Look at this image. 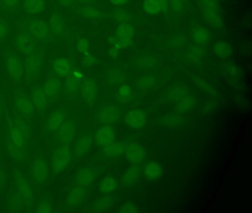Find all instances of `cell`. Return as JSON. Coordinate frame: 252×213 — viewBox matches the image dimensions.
<instances>
[{
	"label": "cell",
	"mask_w": 252,
	"mask_h": 213,
	"mask_svg": "<svg viewBox=\"0 0 252 213\" xmlns=\"http://www.w3.org/2000/svg\"><path fill=\"white\" fill-rule=\"evenodd\" d=\"M30 136V128L22 118H13L8 124L7 143L10 155L17 161L26 155V148Z\"/></svg>",
	"instance_id": "6da1fadb"
},
{
	"label": "cell",
	"mask_w": 252,
	"mask_h": 213,
	"mask_svg": "<svg viewBox=\"0 0 252 213\" xmlns=\"http://www.w3.org/2000/svg\"><path fill=\"white\" fill-rule=\"evenodd\" d=\"M44 56L42 50L36 49L33 53L27 55L25 59V77L30 80L36 79L43 68Z\"/></svg>",
	"instance_id": "7a4b0ae2"
},
{
	"label": "cell",
	"mask_w": 252,
	"mask_h": 213,
	"mask_svg": "<svg viewBox=\"0 0 252 213\" xmlns=\"http://www.w3.org/2000/svg\"><path fill=\"white\" fill-rule=\"evenodd\" d=\"M5 69L14 81H20L25 77L24 62L13 51H6L4 56Z\"/></svg>",
	"instance_id": "3957f363"
},
{
	"label": "cell",
	"mask_w": 252,
	"mask_h": 213,
	"mask_svg": "<svg viewBox=\"0 0 252 213\" xmlns=\"http://www.w3.org/2000/svg\"><path fill=\"white\" fill-rule=\"evenodd\" d=\"M72 158L71 149L67 145H59L51 157V170L55 174L64 171Z\"/></svg>",
	"instance_id": "277c9868"
},
{
	"label": "cell",
	"mask_w": 252,
	"mask_h": 213,
	"mask_svg": "<svg viewBox=\"0 0 252 213\" xmlns=\"http://www.w3.org/2000/svg\"><path fill=\"white\" fill-rule=\"evenodd\" d=\"M14 45L20 53L26 56L33 53L38 48L37 41L23 25L15 34Z\"/></svg>",
	"instance_id": "5b68a950"
},
{
	"label": "cell",
	"mask_w": 252,
	"mask_h": 213,
	"mask_svg": "<svg viewBox=\"0 0 252 213\" xmlns=\"http://www.w3.org/2000/svg\"><path fill=\"white\" fill-rule=\"evenodd\" d=\"M15 193L20 197L25 207H32L33 204V192L32 185L21 172H15Z\"/></svg>",
	"instance_id": "8992f818"
},
{
	"label": "cell",
	"mask_w": 252,
	"mask_h": 213,
	"mask_svg": "<svg viewBox=\"0 0 252 213\" xmlns=\"http://www.w3.org/2000/svg\"><path fill=\"white\" fill-rule=\"evenodd\" d=\"M23 26L37 41L42 42L47 41L51 36L48 23L42 19L35 17L29 18Z\"/></svg>",
	"instance_id": "52a82bcc"
},
{
	"label": "cell",
	"mask_w": 252,
	"mask_h": 213,
	"mask_svg": "<svg viewBox=\"0 0 252 213\" xmlns=\"http://www.w3.org/2000/svg\"><path fill=\"white\" fill-rule=\"evenodd\" d=\"M55 133V140L59 145L69 146L76 136V123L72 120H65Z\"/></svg>",
	"instance_id": "ba28073f"
},
{
	"label": "cell",
	"mask_w": 252,
	"mask_h": 213,
	"mask_svg": "<svg viewBox=\"0 0 252 213\" xmlns=\"http://www.w3.org/2000/svg\"><path fill=\"white\" fill-rule=\"evenodd\" d=\"M32 175L33 180L38 184H43L49 176V168L45 160L42 157H36L32 164Z\"/></svg>",
	"instance_id": "9c48e42d"
},
{
	"label": "cell",
	"mask_w": 252,
	"mask_h": 213,
	"mask_svg": "<svg viewBox=\"0 0 252 213\" xmlns=\"http://www.w3.org/2000/svg\"><path fill=\"white\" fill-rule=\"evenodd\" d=\"M135 34V28L130 24L122 23L116 30V36L118 41L113 47L126 48L132 43V37Z\"/></svg>",
	"instance_id": "30bf717a"
},
{
	"label": "cell",
	"mask_w": 252,
	"mask_h": 213,
	"mask_svg": "<svg viewBox=\"0 0 252 213\" xmlns=\"http://www.w3.org/2000/svg\"><path fill=\"white\" fill-rule=\"evenodd\" d=\"M96 118L101 124L110 125L119 121L120 110L112 105H103L97 112Z\"/></svg>",
	"instance_id": "8fae6325"
},
{
	"label": "cell",
	"mask_w": 252,
	"mask_h": 213,
	"mask_svg": "<svg viewBox=\"0 0 252 213\" xmlns=\"http://www.w3.org/2000/svg\"><path fill=\"white\" fill-rule=\"evenodd\" d=\"M81 95L85 103L93 105L95 103L98 95L96 82L93 78H85L82 80L80 87Z\"/></svg>",
	"instance_id": "7c38bea8"
},
{
	"label": "cell",
	"mask_w": 252,
	"mask_h": 213,
	"mask_svg": "<svg viewBox=\"0 0 252 213\" xmlns=\"http://www.w3.org/2000/svg\"><path fill=\"white\" fill-rule=\"evenodd\" d=\"M50 34L52 36L60 37L65 33L67 26L63 14L58 10H54L48 23Z\"/></svg>",
	"instance_id": "4fadbf2b"
},
{
	"label": "cell",
	"mask_w": 252,
	"mask_h": 213,
	"mask_svg": "<svg viewBox=\"0 0 252 213\" xmlns=\"http://www.w3.org/2000/svg\"><path fill=\"white\" fill-rule=\"evenodd\" d=\"M83 77V74L78 70L72 71L70 75L66 77L64 80L63 85L64 93L67 96H73L76 94L78 90H80Z\"/></svg>",
	"instance_id": "5bb4252c"
},
{
	"label": "cell",
	"mask_w": 252,
	"mask_h": 213,
	"mask_svg": "<svg viewBox=\"0 0 252 213\" xmlns=\"http://www.w3.org/2000/svg\"><path fill=\"white\" fill-rule=\"evenodd\" d=\"M125 158L132 164H141L146 157V151L144 146L140 143L134 142L127 145L125 151Z\"/></svg>",
	"instance_id": "9a60e30c"
},
{
	"label": "cell",
	"mask_w": 252,
	"mask_h": 213,
	"mask_svg": "<svg viewBox=\"0 0 252 213\" xmlns=\"http://www.w3.org/2000/svg\"><path fill=\"white\" fill-rule=\"evenodd\" d=\"M67 112L64 109H59L53 111L48 117L45 123V130L48 133H55L60 126L65 121Z\"/></svg>",
	"instance_id": "2e32d148"
},
{
	"label": "cell",
	"mask_w": 252,
	"mask_h": 213,
	"mask_svg": "<svg viewBox=\"0 0 252 213\" xmlns=\"http://www.w3.org/2000/svg\"><path fill=\"white\" fill-rule=\"evenodd\" d=\"M94 142V138L91 133H85L79 136L73 147V155L76 158H82L86 155Z\"/></svg>",
	"instance_id": "e0dca14e"
},
{
	"label": "cell",
	"mask_w": 252,
	"mask_h": 213,
	"mask_svg": "<svg viewBox=\"0 0 252 213\" xmlns=\"http://www.w3.org/2000/svg\"><path fill=\"white\" fill-rule=\"evenodd\" d=\"M125 121L132 129H141L146 124V114L142 109H135L126 112Z\"/></svg>",
	"instance_id": "ac0fdd59"
},
{
	"label": "cell",
	"mask_w": 252,
	"mask_h": 213,
	"mask_svg": "<svg viewBox=\"0 0 252 213\" xmlns=\"http://www.w3.org/2000/svg\"><path fill=\"white\" fill-rule=\"evenodd\" d=\"M53 71L59 78H65L70 75L72 70V64L67 58L60 57L54 59L51 62Z\"/></svg>",
	"instance_id": "d6986e66"
},
{
	"label": "cell",
	"mask_w": 252,
	"mask_h": 213,
	"mask_svg": "<svg viewBox=\"0 0 252 213\" xmlns=\"http://www.w3.org/2000/svg\"><path fill=\"white\" fill-rule=\"evenodd\" d=\"M115 132L113 127L104 125L97 130L94 135V140L98 146H104L114 142Z\"/></svg>",
	"instance_id": "ffe728a7"
},
{
	"label": "cell",
	"mask_w": 252,
	"mask_h": 213,
	"mask_svg": "<svg viewBox=\"0 0 252 213\" xmlns=\"http://www.w3.org/2000/svg\"><path fill=\"white\" fill-rule=\"evenodd\" d=\"M96 178V172L91 167L80 169L75 176V182L76 185L86 186H91Z\"/></svg>",
	"instance_id": "44dd1931"
},
{
	"label": "cell",
	"mask_w": 252,
	"mask_h": 213,
	"mask_svg": "<svg viewBox=\"0 0 252 213\" xmlns=\"http://www.w3.org/2000/svg\"><path fill=\"white\" fill-rule=\"evenodd\" d=\"M46 7V0H23V8L31 16L43 13Z\"/></svg>",
	"instance_id": "7402d4cb"
},
{
	"label": "cell",
	"mask_w": 252,
	"mask_h": 213,
	"mask_svg": "<svg viewBox=\"0 0 252 213\" xmlns=\"http://www.w3.org/2000/svg\"><path fill=\"white\" fill-rule=\"evenodd\" d=\"M144 11L150 15H156L166 12L168 7L167 0H145L143 4Z\"/></svg>",
	"instance_id": "603a6c76"
},
{
	"label": "cell",
	"mask_w": 252,
	"mask_h": 213,
	"mask_svg": "<svg viewBox=\"0 0 252 213\" xmlns=\"http://www.w3.org/2000/svg\"><path fill=\"white\" fill-rule=\"evenodd\" d=\"M87 191L84 186L76 185L74 187L70 189L67 198V203L70 207H76L80 205L85 197H86Z\"/></svg>",
	"instance_id": "cb8c5ba5"
},
{
	"label": "cell",
	"mask_w": 252,
	"mask_h": 213,
	"mask_svg": "<svg viewBox=\"0 0 252 213\" xmlns=\"http://www.w3.org/2000/svg\"><path fill=\"white\" fill-rule=\"evenodd\" d=\"M15 105L18 112L24 116H31L34 113V105L27 96H18L16 99Z\"/></svg>",
	"instance_id": "d4e9b609"
},
{
	"label": "cell",
	"mask_w": 252,
	"mask_h": 213,
	"mask_svg": "<svg viewBox=\"0 0 252 213\" xmlns=\"http://www.w3.org/2000/svg\"><path fill=\"white\" fill-rule=\"evenodd\" d=\"M32 101L35 109L39 112H43L47 109L48 105V98L44 92L42 87H36L32 91Z\"/></svg>",
	"instance_id": "484cf974"
},
{
	"label": "cell",
	"mask_w": 252,
	"mask_h": 213,
	"mask_svg": "<svg viewBox=\"0 0 252 213\" xmlns=\"http://www.w3.org/2000/svg\"><path fill=\"white\" fill-rule=\"evenodd\" d=\"M42 89L48 99H54L60 93L61 82L57 77H51L45 81Z\"/></svg>",
	"instance_id": "4316f807"
},
{
	"label": "cell",
	"mask_w": 252,
	"mask_h": 213,
	"mask_svg": "<svg viewBox=\"0 0 252 213\" xmlns=\"http://www.w3.org/2000/svg\"><path fill=\"white\" fill-rule=\"evenodd\" d=\"M163 173V169L161 165L156 161H150L146 164L144 169V177L147 180H158L161 176Z\"/></svg>",
	"instance_id": "83f0119b"
},
{
	"label": "cell",
	"mask_w": 252,
	"mask_h": 213,
	"mask_svg": "<svg viewBox=\"0 0 252 213\" xmlns=\"http://www.w3.org/2000/svg\"><path fill=\"white\" fill-rule=\"evenodd\" d=\"M127 144L125 143H111L103 146L102 153L109 158L119 156L125 152Z\"/></svg>",
	"instance_id": "f1b7e54d"
},
{
	"label": "cell",
	"mask_w": 252,
	"mask_h": 213,
	"mask_svg": "<svg viewBox=\"0 0 252 213\" xmlns=\"http://www.w3.org/2000/svg\"><path fill=\"white\" fill-rule=\"evenodd\" d=\"M140 172H141V169L138 166H137V164H132V166L128 167L125 170L123 178H122L124 183L127 186H130L135 183L138 180Z\"/></svg>",
	"instance_id": "f546056e"
},
{
	"label": "cell",
	"mask_w": 252,
	"mask_h": 213,
	"mask_svg": "<svg viewBox=\"0 0 252 213\" xmlns=\"http://www.w3.org/2000/svg\"><path fill=\"white\" fill-rule=\"evenodd\" d=\"M214 52L218 57L226 59L230 57L232 53V47L226 41H219L214 45Z\"/></svg>",
	"instance_id": "4dcf8cb0"
},
{
	"label": "cell",
	"mask_w": 252,
	"mask_h": 213,
	"mask_svg": "<svg viewBox=\"0 0 252 213\" xmlns=\"http://www.w3.org/2000/svg\"><path fill=\"white\" fill-rule=\"evenodd\" d=\"M189 95H190L189 90L184 86H176V87H172L167 93L168 98L176 102L187 97Z\"/></svg>",
	"instance_id": "1f68e13d"
},
{
	"label": "cell",
	"mask_w": 252,
	"mask_h": 213,
	"mask_svg": "<svg viewBox=\"0 0 252 213\" xmlns=\"http://www.w3.org/2000/svg\"><path fill=\"white\" fill-rule=\"evenodd\" d=\"M204 19L208 24L214 28H220L222 25V20L220 16L218 10H203Z\"/></svg>",
	"instance_id": "d6a6232c"
},
{
	"label": "cell",
	"mask_w": 252,
	"mask_h": 213,
	"mask_svg": "<svg viewBox=\"0 0 252 213\" xmlns=\"http://www.w3.org/2000/svg\"><path fill=\"white\" fill-rule=\"evenodd\" d=\"M81 15L85 19L91 20H100L103 17V13L94 6L88 5L80 9Z\"/></svg>",
	"instance_id": "836d02e7"
},
{
	"label": "cell",
	"mask_w": 252,
	"mask_h": 213,
	"mask_svg": "<svg viewBox=\"0 0 252 213\" xmlns=\"http://www.w3.org/2000/svg\"><path fill=\"white\" fill-rule=\"evenodd\" d=\"M156 63L157 61L156 58L151 55H143L137 59L135 65L139 70H147L154 68Z\"/></svg>",
	"instance_id": "e575fe53"
},
{
	"label": "cell",
	"mask_w": 252,
	"mask_h": 213,
	"mask_svg": "<svg viewBox=\"0 0 252 213\" xmlns=\"http://www.w3.org/2000/svg\"><path fill=\"white\" fill-rule=\"evenodd\" d=\"M113 204V200L111 197H101L94 203L93 209H94V211L96 212V213H103V212L107 211L109 209L111 208Z\"/></svg>",
	"instance_id": "d590c367"
},
{
	"label": "cell",
	"mask_w": 252,
	"mask_h": 213,
	"mask_svg": "<svg viewBox=\"0 0 252 213\" xmlns=\"http://www.w3.org/2000/svg\"><path fill=\"white\" fill-rule=\"evenodd\" d=\"M125 80V74L120 70L113 68L107 72V81L111 86L122 84Z\"/></svg>",
	"instance_id": "8d00e7d4"
},
{
	"label": "cell",
	"mask_w": 252,
	"mask_h": 213,
	"mask_svg": "<svg viewBox=\"0 0 252 213\" xmlns=\"http://www.w3.org/2000/svg\"><path fill=\"white\" fill-rule=\"evenodd\" d=\"M119 182L113 177H107L101 180L99 184V189L103 193H110L116 190Z\"/></svg>",
	"instance_id": "74e56055"
},
{
	"label": "cell",
	"mask_w": 252,
	"mask_h": 213,
	"mask_svg": "<svg viewBox=\"0 0 252 213\" xmlns=\"http://www.w3.org/2000/svg\"><path fill=\"white\" fill-rule=\"evenodd\" d=\"M193 38L197 44H203L209 39V34L206 28L203 26H197L193 30Z\"/></svg>",
	"instance_id": "f35d334b"
},
{
	"label": "cell",
	"mask_w": 252,
	"mask_h": 213,
	"mask_svg": "<svg viewBox=\"0 0 252 213\" xmlns=\"http://www.w3.org/2000/svg\"><path fill=\"white\" fill-rule=\"evenodd\" d=\"M196 105V99L194 96L189 95L187 97L178 101L176 103V109L179 112H185L194 107Z\"/></svg>",
	"instance_id": "ab89813d"
},
{
	"label": "cell",
	"mask_w": 252,
	"mask_h": 213,
	"mask_svg": "<svg viewBox=\"0 0 252 213\" xmlns=\"http://www.w3.org/2000/svg\"><path fill=\"white\" fill-rule=\"evenodd\" d=\"M184 117L178 113H171L163 118V122L165 125L169 127H176L181 126L184 123Z\"/></svg>",
	"instance_id": "60d3db41"
},
{
	"label": "cell",
	"mask_w": 252,
	"mask_h": 213,
	"mask_svg": "<svg viewBox=\"0 0 252 213\" xmlns=\"http://www.w3.org/2000/svg\"><path fill=\"white\" fill-rule=\"evenodd\" d=\"M156 81V77L154 75L147 74L138 78L136 82L137 87L139 90H148L154 85Z\"/></svg>",
	"instance_id": "b9f144b4"
},
{
	"label": "cell",
	"mask_w": 252,
	"mask_h": 213,
	"mask_svg": "<svg viewBox=\"0 0 252 213\" xmlns=\"http://www.w3.org/2000/svg\"><path fill=\"white\" fill-rule=\"evenodd\" d=\"M203 56V49L200 48L198 46L193 45L189 47L187 53V57L190 62H200Z\"/></svg>",
	"instance_id": "7bdbcfd3"
},
{
	"label": "cell",
	"mask_w": 252,
	"mask_h": 213,
	"mask_svg": "<svg viewBox=\"0 0 252 213\" xmlns=\"http://www.w3.org/2000/svg\"><path fill=\"white\" fill-rule=\"evenodd\" d=\"M112 18L116 22L122 24L127 23L130 20L132 16L126 10H123V9H116L113 11Z\"/></svg>",
	"instance_id": "ee69618b"
},
{
	"label": "cell",
	"mask_w": 252,
	"mask_h": 213,
	"mask_svg": "<svg viewBox=\"0 0 252 213\" xmlns=\"http://www.w3.org/2000/svg\"><path fill=\"white\" fill-rule=\"evenodd\" d=\"M20 0H0V7L5 13H14L20 5Z\"/></svg>",
	"instance_id": "f6af8a7d"
},
{
	"label": "cell",
	"mask_w": 252,
	"mask_h": 213,
	"mask_svg": "<svg viewBox=\"0 0 252 213\" xmlns=\"http://www.w3.org/2000/svg\"><path fill=\"white\" fill-rule=\"evenodd\" d=\"M192 80L195 82V84H197V87H200L202 90L206 92V93H209V94L211 95H215V93H216L215 89H214L207 81H204V80L202 79L200 77L192 76Z\"/></svg>",
	"instance_id": "bcb514c9"
},
{
	"label": "cell",
	"mask_w": 252,
	"mask_h": 213,
	"mask_svg": "<svg viewBox=\"0 0 252 213\" xmlns=\"http://www.w3.org/2000/svg\"><path fill=\"white\" fill-rule=\"evenodd\" d=\"M202 10H218V4L215 0H197Z\"/></svg>",
	"instance_id": "7dc6e473"
},
{
	"label": "cell",
	"mask_w": 252,
	"mask_h": 213,
	"mask_svg": "<svg viewBox=\"0 0 252 213\" xmlns=\"http://www.w3.org/2000/svg\"><path fill=\"white\" fill-rule=\"evenodd\" d=\"M96 63V59L94 55L88 53H84L82 56V64L83 67L86 68H91Z\"/></svg>",
	"instance_id": "c3c4849f"
},
{
	"label": "cell",
	"mask_w": 252,
	"mask_h": 213,
	"mask_svg": "<svg viewBox=\"0 0 252 213\" xmlns=\"http://www.w3.org/2000/svg\"><path fill=\"white\" fill-rule=\"evenodd\" d=\"M76 48L81 53H88L90 51V42L87 38H81L76 42Z\"/></svg>",
	"instance_id": "681fc988"
},
{
	"label": "cell",
	"mask_w": 252,
	"mask_h": 213,
	"mask_svg": "<svg viewBox=\"0 0 252 213\" xmlns=\"http://www.w3.org/2000/svg\"><path fill=\"white\" fill-rule=\"evenodd\" d=\"M120 213H136L138 212V207L132 202H127L123 204L119 210Z\"/></svg>",
	"instance_id": "f907efd6"
},
{
	"label": "cell",
	"mask_w": 252,
	"mask_h": 213,
	"mask_svg": "<svg viewBox=\"0 0 252 213\" xmlns=\"http://www.w3.org/2000/svg\"><path fill=\"white\" fill-rule=\"evenodd\" d=\"M9 28L6 21L0 17V41H3L8 36Z\"/></svg>",
	"instance_id": "816d5d0a"
},
{
	"label": "cell",
	"mask_w": 252,
	"mask_h": 213,
	"mask_svg": "<svg viewBox=\"0 0 252 213\" xmlns=\"http://www.w3.org/2000/svg\"><path fill=\"white\" fill-rule=\"evenodd\" d=\"M53 206L48 201H42L36 209L37 213H50L53 212Z\"/></svg>",
	"instance_id": "f5cc1de1"
},
{
	"label": "cell",
	"mask_w": 252,
	"mask_h": 213,
	"mask_svg": "<svg viewBox=\"0 0 252 213\" xmlns=\"http://www.w3.org/2000/svg\"><path fill=\"white\" fill-rule=\"evenodd\" d=\"M184 1L181 0H171V7L175 14H179L184 8Z\"/></svg>",
	"instance_id": "db71d44e"
},
{
	"label": "cell",
	"mask_w": 252,
	"mask_h": 213,
	"mask_svg": "<svg viewBox=\"0 0 252 213\" xmlns=\"http://www.w3.org/2000/svg\"><path fill=\"white\" fill-rule=\"evenodd\" d=\"M184 43V38L182 35L175 36L169 39V44L172 47H178L183 45Z\"/></svg>",
	"instance_id": "11a10c76"
},
{
	"label": "cell",
	"mask_w": 252,
	"mask_h": 213,
	"mask_svg": "<svg viewBox=\"0 0 252 213\" xmlns=\"http://www.w3.org/2000/svg\"><path fill=\"white\" fill-rule=\"evenodd\" d=\"M119 96L124 99H127L130 96L131 89L127 84H122L119 89Z\"/></svg>",
	"instance_id": "9f6ffc18"
},
{
	"label": "cell",
	"mask_w": 252,
	"mask_h": 213,
	"mask_svg": "<svg viewBox=\"0 0 252 213\" xmlns=\"http://www.w3.org/2000/svg\"><path fill=\"white\" fill-rule=\"evenodd\" d=\"M56 1L64 9L73 8L76 4V0H56Z\"/></svg>",
	"instance_id": "6f0895ef"
},
{
	"label": "cell",
	"mask_w": 252,
	"mask_h": 213,
	"mask_svg": "<svg viewBox=\"0 0 252 213\" xmlns=\"http://www.w3.org/2000/svg\"><path fill=\"white\" fill-rule=\"evenodd\" d=\"M225 68H224V70H225V72H228V74H231V75H237L238 73V68H237L235 65L234 64L231 63H227L225 64Z\"/></svg>",
	"instance_id": "680465c9"
},
{
	"label": "cell",
	"mask_w": 252,
	"mask_h": 213,
	"mask_svg": "<svg viewBox=\"0 0 252 213\" xmlns=\"http://www.w3.org/2000/svg\"><path fill=\"white\" fill-rule=\"evenodd\" d=\"M119 50H120V49L116 47H113H113L109 50V56H110L112 59H116V58L118 57V56H119Z\"/></svg>",
	"instance_id": "91938a15"
},
{
	"label": "cell",
	"mask_w": 252,
	"mask_h": 213,
	"mask_svg": "<svg viewBox=\"0 0 252 213\" xmlns=\"http://www.w3.org/2000/svg\"><path fill=\"white\" fill-rule=\"evenodd\" d=\"M7 177L5 173L2 171H0V190H2L5 187L6 184Z\"/></svg>",
	"instance_id": "94428289"
},
{
	"label": "cell",
	"mask_w": 252,
	"mask_h": 213,
	"mask_svg": "<svg viewBox=\"0 0 252 213\" xmlns=\"http://www.w3.org/2000/svg\"><path fill=\"white\" fill-rule=\"evenodd\" d=\"M112 4H115V5H124L127 2V0H109Z\"/></svg>",
	"instance_id": "6125c7cd"
},
{
	"label": "cell",
	"mask_w": 252,
	"mask_h": 213,
	"mask_svg": "<svg viewBox=\"0 0 252 213\" xmlns=\"http://www.w3.org/2000/svg\"><path fill=\"white\" fill-rule=\"evenodd\" d=\"M107 41H108V42L110 43V44L114 46L115 44H116V43H117L118 38L116 36H111L108 37Z\"/></svg>",
	"instance_id": "be15d7a7"
},
{
	"label": "cell",
	"mask_w": 252,
	"mask_h": 213,
	"mask_svg": "<svg viewBox=\"0 0 252 213\" xmlns=\"http://www.w3.org/2000/svg\"><path fill=\"white\" fill-rule=\"evenodd\" d=\"M2 103H1V102H0V117H1V115H2Z\"/></svg>",
	"instance_id": "e7e4bbea"
},
{
	"label": "cell",
	"mask_w": 252,
	"mask_h": 213,
	"mask_svg": "<svg viewBox=\"0 0 252 213\" xmlns=\"http://www.w3.org/2000/svg\"><path fill=\"white\" fill-rule=\"evenodd\" d=\"M88 1V0H76V2H84V1Z\"/></svg>",
	"instance_id": "03108f58"
},
{
	"label": "cell",
	"mask_w": 252,
	"mask_h": 213,
	"mask_svg": "<svg viewBox=\"0 0 252 213\" xmlns=\"http://www.w3.org/2000/svg\"><path fill=\"white\" fill-rule=\"evenodd\" d=\"M181 1H184V2H185L186 0H181Z\"/></svg>",
	"instance_id": "003e7915"
}]
</instances>
